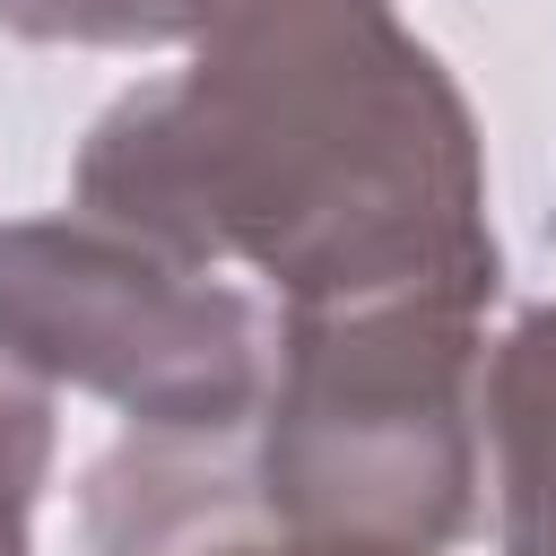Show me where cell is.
<instances>
[{"label":"cell","instance_id":"cell-1","mask_svg":"<svg viewBox=\"0 0 556 556\" xmlns=\"http://www.w3.org/2000/svg\"><path fill=\"white\" fill-rule=\"evenodd\" d=\"M504 478L513 556H556V313L521 321L504 356Z\"/></svg>","mask_w":556,"mask_h":556}]
</instances>
